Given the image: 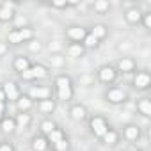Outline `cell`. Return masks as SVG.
Segmentation results:
<instances>
[{
    "label": "cell",
    "instance_id": "obj_1",
    "mask_svg": "<svg viewBox=\"0 0 151 151\" xmlns=\"http://www.w3.org/2000/svg\"><path fill=\"white\" fill-rule=\"evenodd\" d=\"M57 87H59V98H60L62 101L71 100L73 91H71V82H69L68 77H59V78H57Z\"/></svg>",
    "mask_w": 151,
    "mask_h": 151
},
{
    "label": "cell",
    "instance_id": "obj_2",
    "mask_svg": "<svg viewBox=\"0 0 151 151\" xmlns=\"http://www.w3.org/2000/svg\"><path fill=\"white\" fill-rule=\"evenodd\" d=\"M91 126H93V132H94V135H98V137H103L109 130H107V124H105V121L101 119V117H94L93 121H91Z\"/></svg>",
    "mask_w": 151,
    "mask_h": 151
},
{
    "label": "cell",
    "instance_id": "obj_3",
    "mask_svg": "<svg viewBox=\"0 0 151 151\" xmlns=\"http://www.w3.org/2000/svg\"><path fill=\"white\" fill-rule=\"evenodd\" d=\"M4 94L9 98V100H18V87L14 82H7L6 87H4Z\"/></svg>",
    "mask_w": 151,
    "mask_h": 151
},
{
    "label": "cell",
    "instance_id": "obj_4",
    "mask_svg": "<svg viewBox=\"0 0 151 151\" xmlns=\"http://www.w3.org/2000/svg\"><path fill=\"white\" fill-rule=\"evenodd\" d=\"M30 96L32 98H37V100H48L50 91L46 87H34V89H30Z\"/></svg>",
    "mask_w": 151,
    "mask_h": 151
},
{
    "label": "cell",
    "instance_id": "obj_5",
    "mask_svg": "<svg viewBox=\"0 0 151 151\" xmlns=\"http://www.w3.org/2000/svg\"><path fill=\"white\" fill-rule=\"evenodd\" d=\"M114 77H116V71L110 66H105V68L100 69V78L103 82H110V80H114Z\"/></svg>",
    "mask_w": 151,
    "mask_h": 151
},
{
    "label": "cell",
    "instance_id": "obj_6",
    "mask_svg": "<svg viewBox=\"0 0 151 151\" xmlns=\"http://www.w3.org/2000/svg\"><path fill=\"white\" fill-rule=\"evenodd\" d=\"M68 36H69L71 39H75V41H80V39L86 37V30H84L82 27H71V29L68 30Z\"/></svg>",
    "mask_w": 151,
    "mask_h": 151
},
{
    "label": "cell",
    "instance_id": "obj_7",
    "mask_svg": "<svg viewBox=\"0 0 151 151\" xmlns=\"http://www.w3.org/2000/svg\"><path fill=\"white\" fill-rule=\"evenodd\" d=\"M135 86L137 87H140V89H144V87H147L149 86V77H147V73H139L137 77H135Z\"/></svg>",
    "mask_w": 151,
    "mask_h": 151
},
{
    "label": "cell",
    "instance_id": "obj_8",
    "mask_svg": "<svg viewBox=\"0 0 151 151\" xmlns=\"http://www.w3.org/2000/svg\"><path fill=\"white\" fill-rule=\"evenodd\" d=\"M109 100L112 103H119V101L124 100V93L121 89H112V91H109Z\"/></svg>",
    "mask_w": 151,
    "mask_h": 151
},
{
    "label": "cell",
    "instance_id": "obj_9",
    "mask_svg": "<svg viewBox=\"0 0 151 151\" xmlns=\"http://www.w3.org/2000/svg\"><path fill=\"white\" fill-rule=\"evenodd\" d=\"M14 68H16L20 73H23V71L29 69V60H27L25 57H16V60H14Z\"/></svg>",
    "mask_w": 151,
    "mask_h": 151
},
{
    "label": "cell",
    "instance_id": "obj_10",
    "mask_svg": "<svg viewBox=\"0 0 151 151\" xmlns=\"http://www.w3.org/2000/svg\"><path fill=\"white\" fill-rule=\"evenodd\" d=\"M39 109H41L43 112H52V110L55 109V103H53L52 100H41V103H39Z\"/></svg>",
    "mask_w": 151,
    "mask_h": 151
},
{
    "label": "cell",
    "instance_id": "obj_11",
    "mask_svg": "<svg viewBox=\"0 0 151 151\" xmlns=\"http://www.w3.org/2000/svg\"><path fill=\"white\" fill-rule=\"evenodd\" d=\"M119 69L121 71H132L133 69V60H130V59H123V60H119Z\"/></svg>",
    "mask_w": 151,
    "mask_h": 151
},
{
    "label": "cell",
    "instance_id": "obj_12",
    "mask_svg": "<svg viewBox=\"0 0 151 151\" xmlns=\"http://www.w3.org/2000/svg\"><path fill=\"white\" fill-rule=\"evenodd\" d=\"M30 69H32L34 78H43V77H46V69H45L43 66H34V68H30Z\"/></svg>",
    "mask_w": 151,
    "mask_h": 151
},
{
    "label": "cell",
    "instance_id": "obj_13",
    "mask_svg": "<svg viewBox=\"0 0 151 151\" xmlns=\"http://www.w3.org/2000/svg\"><path fill=\"white\" fill-rule=\"evenodd\" d=\"M32 147H34L36 151H45V149H46V140H45V139H41V137H37V139H34Z\"/></svg>",
    "mask_w": 151,
    "mask_h": 151
},
{
    "label": "cell",
    "instance_id": "obj_14",
    "mask_svg": "<svg viewBox=\"0 0 151 151\" xmlns=\"http://www.w3.org/2000/svg\"><path fill=\"white\" fill-rule=\"evenodd\" d=\"M82 53H84V48L80 45H71L69 46V55L71 57H80Z\"/></svg>",
    "mask_w": 151,
    "mask_h": 151
},
{
    "label": "cell",
    "instance_id": "obj_15",
    "mask_svg": "<svg viewBox=\"0 0 151 151\" xmlns=\"http://www.w3.org/2000/svg\"><path fill=\"white\" fill-rule=\"evenodd\" d=\"M71 116H73V119H84L86 117V110L82 107H73Z\"/></svg>",
    "mask_w": 151,
    "mask_h": 151
},
{
    "label": "cell",
    "instance_id": "obj_16",
    "mask_svg": "<svg viewBox=\"0 0 151 151\" xmlns=\"http://www.w3.org/2000/svg\"><path fill=\"white\" fill-rule=\"evenodd\" d=\"M30 107H32V101H30L29 98H20V100H18V109H20L22 112H23V110H29Z\"/></svg>",
    "mask_w": 151,
    "mask_h": 151
},
{
    "label": "cell",
    "instance_id": "obj_17",
    "mask_svg": "<svg viewBox=\"0 0 151 151\" xmlns=\"http://www.w3.org/2000/svg\"><path fill=\"white\" fill-rule=\"evenodd\" d=\"M126 18H128V22L135 23V22H139V20H140V13H139L137 9H130V11H128V14H126Z\"/></svg>",
    "mask_w": 151,
    "mask_h": 151
},
{
    "label": "cell",
    "instance_id": "obj_18",
    "mask_svg": "<svg viewBox=\"0 0 151 151\" xmlns=\"http://www.w3.org/2000/svg\"><path fill=\"white\" fill-rule=\"evenodd\" d=\"M139 109L142 110V114L149 116V114H151V103H149V100H142V101L139 103Z\"/></svg>",
    "mask_w": 151,
    "mask_h": 151
},
{
    "label": "cell",
    "instance_id": "obj_19",
    "mask_svg": "<svg viewBox=\"0 0 151 151\" xmlns=\"http://www.w3.org/2000/svg\"><path fill=\"white\" fill-rule=\"evenodd\" d=\"M126 137H128L130 140L137 139V137H139V128H137V126H128V128H126Z\"/></svg>",
    "mask_w": 151,
    "mask_h": 151
},
{
    "label": "cell",
    "instance_id": "obj_20",
    "mask_svg": "<svg viewBox=\"0 0 151 151\" xmlns=\"http://www.w3.org/2000/svg\"><path fill=\"white\" fill-rule=\"evenodd\" d=\"M91 36H94L96 39L103 37V36H105V27H103V25H96V27L93 29V34H91Z\"/></svg>",
    "mask_w": 151,
    "mask_h": 151
},
{
    "label": "cell",
    "instance_id": "obj_21",
    "mask_svg": "<svg viewBox=\"0 0 151 151\" xmlns=\"http://www.w3.org/2000/svg\"><path fill=\"white\" fill-rule=\"evenodd\" d=\"M29 123H30V117L27 114H20L18 116V128H25Z\"/></svg>",
    "mask_w": 151,
    "mask_h": 151
},
{
    "label": "cell",
    "instance_id": "obj_22",
    "mask_svg": "<svg viewBox=\"0 0 151 151\" xmlns=\"http://www.w3.org/2000/svg\"><path fill=\"white\" fill-rule=\"evenodd\" d=\"M48 135H50V140H52L53 144H57L59 140H62V132H60V130H53V132L48 133Z\"/></svg>",
    "mask_w": 151,
    "mask_h": 151
},
{
    "label": "cell",
    "instance_id": "obj_23",
    "mask_svg": "<svg viewBox=\"0 0 151 151\" xmlns=\"http://www.w3.org/2000/svg\"><path fill=\"white\" fill-rule=\"evenodd\" d=\"M13 18V11L11 9H6V7H2V9H0V20H11Z\"/></svg>",
    "mask_w": 151,
    "mask_h": 151
},
{
    "label": "cell",
    "instance_id": "obj_24",
    "mask_svg": "<svg viewBox=\"0 0 151 151\" xmlns=\"http://www.w3.org/2000/svg\"><path fill=\"white\" fill-rule=\"evenodd\" d=\"M9 41H11V43H22L23 39H22V34H20V30H14V32H11V34H9Z\"/></svg>",
    "mask_w": 151,
    "mask_h": 151
},
{
    "label": "cell",
    "instance_id": "obj_25",
    "mask_svg": "<svg viewBox=\"0 0 151 151\" xmlns=\"http://www.w3.org/2000/svg\"><path fill=\"white\" fill-rule=\"evenodd\" d=\"M2 130H4V132H13V130H14V121H13V119H6V121L2 123Z\"/></svg>",
    "mask_w": 151,
    "mask_h": 151
},
{
    "label": "cell",
    "instance_id": "obj_26",
    "mask_svg": "<svg viewBox=\"0 0 151 151\" xmlns=\"http://www.w3.org/2000/svg\"><path fill=\"white\" fill-rule=\"evenodd\" d=\"M103 137H105V142H107V144H114V142L117 140V135H116L114 132H107Z\"/></svg>",
    "mask_w": 151,
    "mask_h": 151
},
{
    "label": "cell",
    "instance_id": "obj_27",
    "mask_svg": "<svg viewBox=\"0 0 151 151\" xmlns=\"http://www.w3.org/2000/svg\"><path fill=\"white\" fill-rule=\"evenodd\" d=\"M41 130H43V132H46V133H52V132L55 130V126H53V123H50V121H45V123L41 124Z\"/></svg>",
    "mask_w": 151,
    "mask_h": 151
},
{
    "label": "cell",
    "instance_id": "obj_28",
    "mask_svg": "<svg viewBox=\"0 0 151 151\" xmlns=\"http://www.w3.org/2000/svg\"><path fill=\"white\" fill-rule=\"evenodd\" d=\"M84 41H86V45H87V46H96V45H98V39H96L94 36H91V34H89V36H86V37H84Z\"/></svg>",
    "mask_w": 151,
    "mask_h": 151
},
{
    "label": "cell",
    "instance_id": "obj_29",
    "mask_svg": "<svg viewBox=\"0 0 151 151\" xmlns=\"http://www.w3.org/2000/svg\"><path fill=\"white\" fill-rule=\"evenodd\" d=\"M94 9L96 11H105V9H109V2H96Z\"/></svg>",
    "mask_w": 151,
    "mask_h": 151
},
{
    "label": "cell",
    "instance_id": "obj_30",
    "mask_svg": "<svg viewBox=\"0 0 151 151\" xmlns=\"http://www.w3.org/2000/svg\"><path fill=\"white\" fill-rule=\"evenodd\" d=\"M20 34H22V39H30L32 37V30L30 29H22Z\"/></svg>",
    "mask_w": 151,
    "mask_h": 151
},
{
    "label": "cell",
    "instance_id": "obj_31",
    "mask_svg": "<svg viewBox=\"0 0 151 151\" xmlns=\"http://www.w3.org/2000/svg\"><path fill=\"white\" fill-rule=\"evenodd\" d=\"M22 78H23V80H32V78H34V75H32V69H30V68H29L27 71L22 73Z\"/></svg>",
    "mask_w": 151,
    "mask_h": 151
},
{
    "label": "cell",
    "instance_id": "obj_32",
    "mask_svg": "<svg viewBox=\"0 0 151 151\" xmlns=\"http://www.w3.org/2000/svg\"><path fill=\"white\" fill-rule=\"evenodd\" d=\"M55 147H57L59 151H66V149H68V142H66V140L62 139V140H59V142L55 144Z\"/></svg>",
    "mask_w": 151,
    "mask_h": 151
},
{
    "label": "cell",
    "instance_id": "obj_33",
    "mask_svg": "<svg viewBox=\"0 0 151 151\" xmlns=\"http://www.w3.org/2000/svg\"><path fill=\"white\" fill-rule=\"evenodd\" d=\"M0 151H13V147L7 146V144H2V146H0Z\"/></svg>",
    "mask_w": 151,
    "mask_h": 151
},
{
    "label": "cell",
    "instance_id": "obj_34",
    "mask_svg": "<svg viewBox=\"0 0 151 151\" xmlns=\"http://www.w3.org/2000/svg\"><path fill=\"white\" fill-rule=\"evenodd\" d=\"M53 6H55V7H64L66 2H60V0H57V2H53Z\"/></svg>",
    "mask_w": 151,
    "mask_h": 151
},
{
    "label": "cell",
    "instance_id": "obj_35",
    "mask_svg": "<svg viewBox=\"0 0 151 151\" xmlns=\"http://www.w3.org/2000/svg\"><path fill=\"white\" fill-rule=\"evenodd\" d=\"M144 23H146V27H147V29L151 27V16H149V14L146 16V22H144Z\"/></svg>",
    "mask_w": 151,
    "mask_h": 151
},
{
    "label": "cell",
    "instance_id": "obj_36",
    "mask_svg": "<svg viewBox=\"0 0 151 151\" xmlns=\"http://www.w3.org/2000/svg\"><path fill=\"white\" fill-rule=\"evenodd\" d=\"M4 100H6V94H4L2 89H0V103H4Z\"/></svg>",
    "mask_w": 151,
    "mask_h": 151
},
{
    "label": "cell",
    "instance_id": "obj_37",
    "mask_svg": "<svg viewBox=\"0 0 151 151\" xmlns=\"http://www.w3.org/2000/svg\"><path fill=\"white\" fill-rule=\"evenodd\" d=\"M2 53H6V45L0 43V55H2Z\"/></svg>",
    "mask_w": 151,
    "mask_h": 151
},
{
    "label": "cell",
    "instance_id": "obj_38",
    "mask_svg": "<svg viewBox=\"0 0 151 151\" xmlns=\"http://www.w3.org/2000/svg\"><path fill=\"white\" fill-rule=\"evenodd\" d=\"M30 48H32V50H39V48H41V45H39V43H37V45H30Z\"/></svg>",
    "mask_w": 151,
    "mask_h": 151
},
{
    "label": "cell",
    "instance_id": "obj_39",
    "mask_svg": "<svg viewBox=\"0 0 151 151\" xmlns=\"http://www.w3.org/2000/svg\"><path fill=\"white\" fill-rule=\"evenodd\" d=\"M18 25H25V18H18Z\"/></svg>",
    "mask_w": 151,
    "mask_h": 151
},
{
    "label": "cell",
    "instance_id": "obj_40",
    "mask_svg": "<svg viewBox=\"0 0 151 151\" xmlns=\"http://www.w3.org/2000/svg\"><path fill=\"white\" fill-rule=\"evenodd\" d=\"M4 112V103H0V114Z\"/></svg>",
    "mask_w": 151,
    "mask_h": 151
},
{
    "label": "cell",
    "instance_id": "obj_41",
    "mask_svg": "<svg viewBox=\"0 0 151 151\" xmlns=\"http://www.w3.org/2000/svg\"><path fill=\"white\" fill-rule=\"evenodd\" d=\"M0 119H2V114H0Z\"/></svg>",
    "mask_w": 151,
    "mask_h": 151
}]
</instances>
